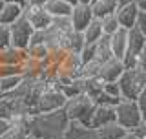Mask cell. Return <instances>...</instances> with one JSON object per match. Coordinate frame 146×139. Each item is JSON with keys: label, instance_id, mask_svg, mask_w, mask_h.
<instances>
[{"label": "cell", "instance_id": "obj_31", "mask_svg": "<svg viewBox=\"0 0 146 139\" xmlns=\"http://www.w3.org/2000/svg\"><path fill=\"white\" fill-rule=\"evenodd\" d=\"M79 55H80V59H82V64H86V62L93 61L95 55H97V46H95V44H86Z\"/></svg>", "mask_w": 146, "mask_h": 139}, {"label": "cell", "instance_id": "obj_25", "mask_svg": "<svg viewBox=\"0 0 146 139\" xmlns=\"http://www.w3.org/2000/svg\"><path fill=\"white\" fill-rule=\"evenodd\" d=\"M24 81V75H9V77H0V94H7V92L15 90V88Z\"/></svg>", "mask_w": 146, "mask_h": 139}, {"label": "cell", "instance_id": "obj_8", "mask_svg": "<svg viewBox=\"0 0 146 139\" xmlns=\"http://www.w3.org/2000/svg\"><path fill=\"white\" fill-rule=\"evenodd\" d=\"M24 17L33 26V29H48L53 20V17L46 11V7H33V6L24 7Z\"/></svg>", "mask_w": 146, "mask_h": 139}, {"label": "cell", "instance_id": "obj_18", "mask_svg": "<svg viewBox=\"0 0 146 139\" xmlns=\"http://www.w3.org/2000/svg\"><path fill=\"white\" fill-rule=\"evenodd\" d=\"M110 44H111L113 57L122 61V57H124V53H126V46H128V29L121 27L117 33H113L110 37Z\"/></svg>", "mask_w": 146, "mask_h": 139}, {"label": "cell", "instance_id": "obj_26", "mask_svg": "<svg viewBox=\"0 0 146 139\" xmlns=\"http://www.w3.org/2000/svg\"><path fill=\"white\" fill-rule=\"evenodd\" d=\"M55 31H58L60 35H66L70 33V31H73V24H71V18L70 17H55L51 20V26Z\"/></svg>", "mask_w": 146, "mask_h": 139}, {"label": "cell", "instance_id": "obj_35", "mask_svg": "<svg viewBox=\"0 0 146 139\" xmlns=\"http://www.w3.org/2000/svg\"><path fill=\"white\" fill-rule=\"evenodd\" d=\"M135 29L141 31L144 37H146V11L144 9H141L139 15H137V20H135Z\"/></svg>", "mask_w": 146, "mask_h": 139}, {"label": "cell", "instance_id": "obj_19", "mask_svg": "<svg viewBox=\"0 0 146 139\" xmlns=\"http://www.w3.org/2000/svg\"><path fill=\"white\" fill-rule=\"evenodd\" d=\"M26 57V49H18L15 46H7V48L0 49V64H22Z\"/></svg>", "mask_w": 146, "mask_h": 139}, {"label": "cell", "instance_id": "obj_41", "mask_svg": "<svg viewBox=\"0 0 146 139\" xmlns=\"http://www.w3.org/2000/svg\"><path fill=\"white\" fill-rule=\"evenodd\" d=\"M46 4H48V0H26V6H33V7H44Z\"/></svg>", "mask_w": 146, "mask_h": 139}, {"label": "cell", "instance_id": "obj_39", "mask_svg": "<svg viewBox=\"0 0 146 139\" xmlns=\"http://www.w3.org/2000/svg\"><path fill=\"white\" fill-rule=\"evenodd\" d=\"M137 136V139H146V123H141L135 130H131Z\"/></svg>", "mask_w": 146, "mask_h": 139}, {"label": "cell", "instance_id": "obj_12", "mask_svg": "<svg viewBox=\"0 0 146 139\" xmlns=\"http://www.w3.org/2000/svg\"><path fill=\"white\" fill-rule=\"evenodd\" d=\"M115 108L113 106H100L97 104L95 106V112H93V117H91V128H100L104 124H110V123H117L115 121Z\"/></svg>", "mask_w": 146, "mask_h": 139}, {"label": "cell", "instance_id": "obj_6", "mask_svg": "<svg viewBox=\"0 0 146 139\" xmlns=\"http://www.w3.org/2000/svg\"><path fill=\"white\" fill-rule=\"evenodd\" d=\"M9 31H11V46H15L18 49H27L35 29H33V26L27 22V18L24 15L18 18L15 24L9 26Z\"/></svg>", "mask_w": 146, "mask_h": 139}, {"label": "cell", "instance_id": "obj_21", "mask_svg": "<svg viewBox=\"0 0 146 139\" xmlns=\"http://www.w3.org/2000/svg\"><path fill=\"white\" fill-rule=\"evenodd\" d=\"M128 130L122 128L119 123H110V124H104L100 128H95V136L97 139H121Z\"/></svg>", "mask_w": 146, "mask_h": 139}, {"label": "cell", "instance_id": "obj_45", "mask_svg": "<svg viewBox=\"0 0 146 139\" xmlns=\"http://www.w3.org/2000/svg\"><path fill=\"white\" fill-rule=\"evenodd\" d=\"M64 2H68L70 6H77V4H79V0H64Z\"/></svg>", "mask_w": 146, "mask_h": 139}, {"label": "cell", "instance_id": "obj_40", "mask_svg": "<svg viewBox=\"0 0 146 139\" xmlns=\"http://www.w3.org/2000/svg\"><path fill=\"white\" fill-rule=\"evenodd\" d=\"M9 128H11V121H9V119H2V117H0V137H2L6 132H9Z\"/></svg>", "mask_w": 146, "mask_h": 139}, {"label": "cell", "instance_id": "obj_11", "mask_svg": "<svg viewBox=\"0 0 146 139\" xmlns=\"http://www.w3.org/2000/svg\"><path fill=\"white\" fill-rule=\"evenodd\" d=\"M139 6H137L135 2H128V4H122V6H119L115 17L119 20V24L121 27H124V29H131V27H135V20H137V15H139Z\"/></svg>", "mask_w": 146, "mask_h": 139}, {"label": "cell", "instance_id": "obj_49", "mask_svg": "<svg viewBox=\"0 0 146 139\" xmlns=\"http://www.w3.org/2000/svg\"><path fill=\"white\" fill-rule=\"evenodd\" d=\"M0 2H4V0H0Z\"/></svg>", "mask_w": 146, "mask_h": 139}, {"label": "cell", "instance_id": "obj_34", "mask_svg": "<svg viewBox=\"0 0 146 139\" xmlns=\"http://www.w3.org/2000/svg\"><path fill=\"white\" fill-rule=\"evenodd\" d=\"M11 115H13V103L0 97V117H2V119H9Z\"/></svg>", "mask_w": 146, "mask_h": 139}, {"label": "cell", "instance_id": "obj_10", "mask_svg": "<svg viewBox=\"0 0 146 139\" xmlns=\"http://www.w3.org/2000/svg\"><path fill=\"white\" fill-rule=\"evenodd\" d=\"M126 70V66L122 64L121 59H110L108 62H104L100 66V73H99V79L102 82H117L121 79L122 72Z\"/></svg>", "mask_w": 146, "mask_h": 139}, {"label": "cell", "instance_id": "obj_38", "mask_svg": "<svg viewBox=\"0 0 146 139\" xmlns=\"http://www.w3.org/2000/svg\"><path fill=\"white\" fill-rule=\"evenodd\" d=\"M137 68L146 70V44L143 46V49H141L139 57H137Z\"/></svg>", "mask_w": 146, "mask_h": 139}, {"label": "cell", "instance_id": "obj_14", "mask_svg": "<svg viewBox=\"0 0 146 139\" xmlns=\"http://www.w3.org/2000/svg\"><path fill=\"white\" fill-rule=\"evenodd\" d=\"M24 15V6L15 2H4L2 11H0V24L4 26H11Z\"/></svg>", "mask_w": 146, "mask_h": 139}, {"label": "cell", "instance_id": "obj_42", "mask_svg": "<svg viewBox=\"0 0 146 139\" xmlns=\"http://www.w3.org/2000/svg\"><path fill=\"white\" fill-rule=\"evenodd\" d=\"M121 139H137V136H135V134L131 132V130H128V132H126V134H124V136H122Z\"/></svg>", "mask_w": 146, "mask_h": 139}, {"label": "cell", "instance_id": "obj_28", "mask_svg": "<svg viewBox=\"0 0 146 139\" xmlns=\"http://www.w3.org/2000/svg\"><path fill=\"white\" fill-rule=\"evenodd\" d=\"M119 29H121V24H119L115 15H110L106 18H102V31H104V35L111 37L113 33H117Z\"/></svg>", "mask_w": 146, "mask_h": 139}, {"label": "cell", "instance_id": "obj_7", "mask_svg": "<svg viewBox=\"0 0 146 139\" xmlns=\"http://www.w3.org/2000/svg\"><path fill=\"white\" fill-rule=\"evenodd\" d=\"M146 44V37L137 31L135 27L128 29V46H126V53L122 57V64L126 68H135L137 66V57H139L143 46Z\"/></svg>", "mask_w": 146, "mask_h": 139}, {"label": "cell", "instance_id": "obj_13", "mask_svg": "<svg viewBox=\"0 0 146 139\" xmlns=\"http://www.w3.org/2000/svg\"><path fill=\"white\" fill-rule=\"evenodd\" d=\"M62 139H97V136H95V128L84 126V124L75 123V121H70Z\"/></svg>", "mask_w": 146, "mask_h": 139}, {"label": "cell", "instance_id": "obj_1", "mask_svg": "<svg viewBox=\"0 0 146 139\" xmlns=\"http://www.w3.org/2000/svg\"><path fill=\"white\" fill-rule=\"evenodd\" d=\"M68 124H70V119H68L64 108L48 112V114L31 115L29 137L31 139H62Z\"/></svg>", "mask_w": 146, "mask_h": 139}, {"label": "cell", "instance_id": "obj_5", "mask_svg": "<svg viewBox=\"0 0 146 139\" xmlns=\"http://www.w3.org/2000/svg\"><path fill=\"white\" fill-rule=\"evenodd\" d=\"M115 121L126 130H135L141 123H144L139 106L131 99H121V103L115 106Z\"/></svg>", "mask_w": 146, "mask_h": 139}, {"label": "cell", "instance_id": "obj_50", "mask_svg": "<svg viewBox=\"0 0 146 139\" xmlns=\"http://www.w3.org/2000/svg\"><path fill=\"white\" fill-rule=\"evenodd\" d=\"M144 123H146V119H144Z\"/></svg>", "mask_w": 146, "mask_h": 139}, {"label": "cell", "instance_id": "obj_32", "mask_svg": "<svg viewBox=\"0 0 146 139\" xmlns=\"http://www.w3.org/2000/svg\"><path fill=\"white\" fill-rule=\"evenodd\" d=\"M20 73H22L20 64H0V77L20 75Z\"/></svg>", "mask_w": 146, "mask_h": 139}, {"label": "cell", "instance_id": "obj_16", "mask_svg": "<svg viewBox=\"0 0 146 139\" xmlns=\"http://www.w3.org/2000/svg\"><path fill=\"white\" fill-rule=\"evenodd\" d=\"M86 46V40H84V35L82 31H70L62 37V48L66 49L68 53H80L82 48Z\"/></svg>", "mask_w": 146, "mask_h": 139}, {"label": "cell", "instance_id": "obj_3", "mask_svg": "<svg viewBox=\"0 0 146 139\" xmlns=\"http://www.w3.org/2000/svg\"><path fill=\"white\" fill-rule=\"evenodd\" d=\"M40 81H42V79H40ZM44 82H46V88H44L42 95L38 97V101H36L35 108L31 110V115L60 110V108H64V104H66V101H68L55 81H44Z\"/></svg>", "mask_w": 146, "mask_h": 139}, {"label": "cell", "instance_id": "obj_33", "mask_svg": "<svg viewBox=\"0 0 146 139\" xmlns=\"http://www.w3.org/2000/svg\"><path fill=\"white\" fill-rule=\"evenodd\" d=\"M11 46V31H9V26L0 24V49Z\"/></svg>", "mask_w": 146, "mask_h": 139}, {"label": "cell", "instance_id": "obj_44", "mask_svg": "<svg viewBox=\"0 0 146 139\" xmlns=\"http://www.w3.org/2000/svg\"><path fill=\"white\" fill-rule=\"evenodd\" d=\"M4 2H15V4H20V6H26V0H4Z\"/></svg>", "mask_w": 146, "mask_h": 139}, {"label": "cell", "instance_id": "obj_2", "mask_svg": "<svg viewBox=\"0 0 146 139\" xmlns=\"http://www.w3.org/2000/svg\"><path fill=\"white\" fill-rule=\"evenodd\" d=\"M95 103L91 97L84 95V94H79L75 97L66 101L64 104V112H66L68 119L70 121H75V123H80L84 126H91V117H93V112H95Z\"/></svg>", "mask_w": 146, "mask_h": 139}, {"label": "cell", "instance_id": "obj_24", "mask_svg": "<svg viewBox=\"0 0 146 139\" xmlns=\"http://www.w3.org/2000/svg\"><path fill=\"white\" fill-rule=\"evenodd\" d=\"M26 53H27V57L36 59V61H48L49 48L46 44H31V46H27Z\"/></svg>", "mask_w": 146, "mask_h": 139}, {"label": "cell", "instance_id": "obj_27", "mask_svg": "<svg viewBox=\"0 0 146 139\" xmlns=\"http://www.w3.org/2000/svg\"><path fill=\"white\" fill-rule=\"evenodd\" d=\"M100 66H102V64H100L97 59H93V61L82 64V77H86V79L99 77V73H100Z\"/></svg>", "mask_w": 146, "mask_h": 139}, {"label": "cell", "instance_id": "obj_36", "mask_svg": "<svg viewBox=\"0 0 146 139\" xmlns=\"http://www.w3.org/2000/svg\"><path fill=\"white\" fill-rule=\"evenodd\" d=\"M102 92H106V94L113 95V97H121V86H119V82H104Z\"/></svg>", "mask_w": 146, "mask_h": 139}, {"label": "cell", "instance_id": "obj_17", "mask_svg": "<svg viewBox=\"0 0 146 139\" xmlns=\"http://www.w3.org/2000/svg\"><path fill=\"white\" fill-rule=\"evenodd\" d=\"M119 9L117 0H93L91 2V11H93L95 18H106L110 15H115Z\"/></svg>", "mask_w": 146, "mask_h": 139}, {"label": "cell", "instance_id": "obj_20", "mask_svg": "<svg viewBox=\"0 0 146 139\" xmlns=\"http://www.w3.org/2000/svg\"><path fill=\"white\" fill-rule=\"evenodd\" d=\"M82 35H84L86 44H97L99 40L104 37V31H102V20H100V18H93V20H91L90 24L86 26V29L82 31Z\"/></svg>", "mask_w": 146, "mask_h": 139}, {"label": "cell", "instance_id": "obj_22", "mask_svg": "<svg viewBox=\"0 0 146 139\" xmlns=\"http://www.w3.org/2000/svg\"><path fill=\"white\" fill-rule=\"evenodd\" d=\"M44 7L53 18L55 17H70L71 9H73V6H70V4L64 2V0H48V4H46Z\"/></svg>", "mask_w": 146, "mask_h": 139}, {"label": "cell", "instance_id": "obj_30", "mask_svg": "<svg viewBox=\"0 0 146 139\" xmlns=\"http://www.w3.org/2000/svg\"><path fill=\"white\" fill-rule=\"evenodd\" d=\"M58 88H60V92L64 94L66 99H71V97H75V95L80 94V88H79V82H77V81L70 82V84H62V86H58Z\"/></svg>", "mask_w": 146, "mask_h": 139}, {"label": "cell", "instance_id": "obj_29", "mask_svg": "<svg viewBox=\"0 0 146 139\" xmlns=\"http://www.w3.org/2000/svg\"><path fill=\"white\" fill-rule=\"evenodd\" d=\"M121 99H122V97H113V95L106 94V92H102V94L95 99V103L100 104V106H113V108H115V106L121 103Z\"/></svg>", "mask_w": 146, "mask_h": 139}, {"label": "cell", "instance_id": "obj_4", "mask_svg": "<svg viewBox=\"0 0 146 139\" xmlns=\"http://www.w3.org/2000/svg\"><path fill=\"white\" fill-rule=\"evenodd\" d=\"M119 86H121V97L122 99H131L135 101L139 94L146 88V70L141 68H126L119 79Z\"/></svg>", "mask_w": 146, "mask_h": 139}, {"label": "cell", "instance_id": "obj_23", "mask_svg": "<svg viewBox=\"0 0 146 139\" xmlns=\"http://www.w3.org/2000/svg\"><path fill=\"white\" fill-rule=\"evenodd\" d=\"M95 46H97V55H95V59H97L100 64H104V62H108L110 59H113L111 44H110V35H104Z\"/></svg>", "mask_w": 146, "mask_h": 139}, {"label": "cell", "instance_id": "obj_43", "mask_svg": "<svg viewBox=\"0 0 146 139\" xmlns=\"http://www.w3.org/2000/svg\"><path fill=\"white\" fill-rule=\"evenodd\" d=\"M135 4L139 6V9H144L146 11V0H135Z\"/></svg>", "mask_w": 146, "mask_h": 139}, {"label": "cell", "instance_id": "obj_9", "mask_svg": "<svg viewBox=\"0 0 146 139\" xmlns=\"http://www.w3.org/2000/svg\"><path fill=\"white\" fill-rule=\"evenodd\" d=\"M71 24H73V29L75 31H84L86 26L93 20V11H91V6H86V4H77L73 6L71 9Z\"/></svg>", "mask_w": 146, "mask_h": 139}, {"label": "cell", "instance_id": "obj_46", "mask_svg": "<svg viewBox=\"0 0 146 139\" xmlns=\"http://www.w3.org/2000/svg\"><path fill=\"white\" fill-rule=\"evenodd\" d=\"M93 0H79V4H86V6H91Z\"/></svg>", "mask_w": 146, "mask_h": 139}, {"label": "cell", "instance_id": "obj_48", "mask_svg": "<svg viewBox=\"0 0 146 139\" xmlns=\"http://www.w3.org/2000/svg\"><path fill=\"white\" fill-rule=\"evenodd\" d=\"M2 6H4V2H0V11H2Z\"/></svg>", "mask_w": 146, "mask_h": 139}, {"label": "cell", "instance_id": "obj_47", "mask_svg": "<svg viewBox=\"0 0 146 139\" xmlns=\"http://www.w3.org/2000/svg\"><path fill=\"white\" fill-rule=\"evenodd\" d=\"M119 6H122V4H128V2H135V0H117Z\"/></svg>", "mask_w": 146, "mask_h": 139}, {"label": "cell", "instance_id": "obj_15", "mask_svg": "<svg viewBox=\"0 0 146 139\" xmlns=\"http://www.w3.org/2000/svg\"><path fill=\"white\" fill-rule=\"evenodd\" d=\"M79 82V88H80V94L91 97V99H97V97L102 94V88H104V82L100 81L99 77H93V79H86V77H80L77 79Z\"/></svg>", "mask_w": 146, "mask_h": 139}, {"label": "cell", "instance_id": "obj_37", "mask_svg": "<svg viewBox=\"0 0 146 139\" xmlns=\"http://www.w3.org/2000/svg\"><path fill=\"white\" fill-rule=\"evenodd\" d=\"M135 103H137V106H139L141 114H143V119H146V88L139 94V97L135 99Z\"/></svg>", "mask_w": 146, "mask_h": 139}]
</instances>
